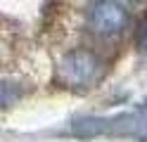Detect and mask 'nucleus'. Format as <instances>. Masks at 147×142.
Listing matches in <instances>:
<instances>
[{
    "instance_id": "nucleus-1",
    "label": "nucleus",
    "mask_w": 147,
    "mask_h": 142,
    "mask_svg": "<svg viewBox=\"0 0 147 142\" xmlns=\"http://www.w3.org/2000/svg\"><path fill=\"white\" fill-rule=\"evenodd\" d=\"M71 133L78 137L97 135H135L142 133V111L119 114V116H81L71 123Z\"/></svg>"
},
{
    "instance_id": "nucleus-2",
    "label": "nucleus",
    "mask_w": 147,
    "mask_h": 142,
    "mask_svg": "<svg viewBox=\"0 0 147 142\" xmlns=\"http://www.w3.org/2000/svg\"><path fill=\"white\" fill-rule=\"evenodd\" d=\"M102 73L100 57L88 50H71L57 64V78L67 88H88Z\"/></svg>"
},
{
    "instance_id": "nucleus-3",
    "label": "nucleus",
    "mask_w": 147,
    "mask_h": 142,
    "mask_svg": "<svg viewBox=\"0 0 147 142\" xmlns=\"http://www.w3.org/2000/svg\"><path fill=\"white\" fill-rule=\"evenodd\" d=\"M128 24V9L119 0H93L86 9V26L97 36H116Z\"/></svg>"
},
{
    "instance_id": "nucleus-4",
    "label": "nucleus",
    "mask_w": 147,
    "mask_h": 142,
    "mask_svg": "<svg viewBox=\"0 0 147 142\" xmlns=\"http://www.w3.org/2000/svg\"><path fill=\"white\" fill-rule=\"evenodd\" d=\"M138 47H140L142 52H147V17L140 22V26H138Z\"/></svg>"
}]
</instances>
